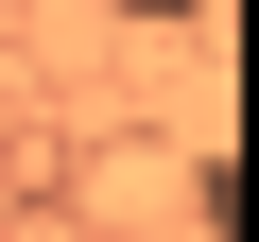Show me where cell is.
Masks as SVG:
<instances>
[{
	"mask_svg": "<svg viewBox=\"0 0 259 242\" xmlns=\"http://www.w3.org/2000/svg\"><path fill=\"white\" fill-rule=\"evenodd\" d=\"M121 18H207V0H121Z\"/></svg>",
	"mask_w": 259,
	"mask_h": 242,
	"instance_id": "cell-1",
	"label": "cell"
}]
</instances>
